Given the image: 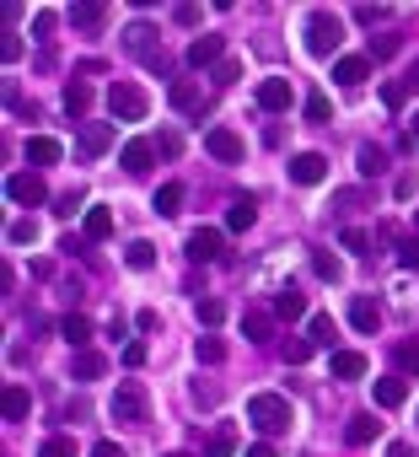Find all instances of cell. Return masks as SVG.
Returning <instances> with one entry per match:
<instances>
[{"label": "cell", "mask_w": 419, "mask_h": 457, "mask_svg": "<svg viewBox=\"0 0 419 457\" xmlns=\"http://www.w3.org/2000/svg\"><path fill=\"white\" fill-rule=\"evenodd\" d=\"M87 108H92V87L87 81H70L65 87V113L70 118H87Z\"/></svg>", "instance_id": "23"}, {"label": "cell", "mask_w": 419, "mask_h": 457, "mask_svg": "<svg viewBox=\"0 0 419 457\" xmlns=\"http://www.w3.org/2000/svg\"><path fill=\"white\" fill-rule=\"evenodd\" d=\"M248 457H274V446H269V441H253V446H248Z\"/></svg>", "instance_id": "57"}, {"label": "cell", "mask_w": 419, "mask_h": 457, "mask_svg": "<svg viewBox=\"0 0 419 457\" xmlns=\"http://www.w3.org/2000/svg\"><path fill=\"white\" fill-rule=\"evenodd\" d=\"M103 371H108V361H103L97 350H76V377H81V382H97Z\"/></svg>", "instance_id": "30"}, {"label": "cell", "mask_w": 419, "mask_h": 457, "mask_svg": "<svg viewBox=\"0 0 419 457\" xmlns=\"http://www.w3.org/2000/svg\"><path fill=\"white\" fill-rule=\"evenodd\" d=\"M291 97H296V92H291V81H286V76L258 81V108H263V113H286V108H291Z\"/></svg>", "instance_id": "7"}, {"label": "cell", "mask_w": 419, "mask_h": 457, "mask_svg": "<svg viewBox=\"0 0 419 457\" xmlns=\"http://www.w3.org/2000/svg\"><path fill=\"white\" fill-rule=\"evenodd\" d=\"M258 221V205L253 200H232V210H226V232H248Z\"/></svg>", "instance_id": "27"}, {"label": "cell", "mask_w": 419, "mask_h": 457, "mask_svg": "<svg viewBox=\"0 0 419 457\" xmlns=\"http://www.w3.org/2000/svg\"><path fill=\"white\" fill-rule=\"evenodd\" d=\"M167 457H194V452H167Z\"/></svg>", "instance_id": "58"}, {"label": "cell", "mask_w": 419, "mask_h": 457, "mask_svg": "<svg viewBox=\"0 0 419 457\" xmlns=\"http://www.w3.org/2000/svg\"><path fill=\"white\" fill-rule=\"evenodd\" d=\"M355 22L377 27V22H387V6H355Z\"/></svg>", "instance_id": "46"}, {"label": "cell", "mask_w": 419, "mask_h": 457, "mask_svg": "<svg viewBox=\"0 0 419 457\" xmlns=\"http://www.w3.org/2000/svg\"><path fill=\"white\" fill-rule=\"evenodd\" d=\"M92 457H129V452H124L118 441H97V446H92Z\"/></svg>", "instance_id": "52"}, {"label": "cell", "mask_w": 419, "mask_h": 457, "mask_svg": "<svg viewBox=\"0 0 419 457\" xmlns=\"http://www.w3.org/2000/svg\"><path fill=\"white\" fill-rule=\"evenodd\" d=\"M113 146V124H81V151L87 156H103Z\"/></svg>", "instance_id": "18"}, {"label": "cell", "mask_w": 419, "mask_h": 457, "mask_svg": "<svg viewBox=\"0 0 419 457\" xmlns=\"http://www.w3.org/2000/svg\"><path fill=\"white\" fill-rule=\"evenodd\" d=\"M312 270H317V280H328V286H339L344 280V264L333 253H312Z\"/></svg>", "instance_id": "34"}, {"label": "cell", "mask_w": 419, "mask_h": 457, "mask_svg": "<svg viewBox=\"0 0 419 457\" xmlns=\"http://www.w3.org/2000/svg\"><path fill=\"white\" fill-rule=\"evenodd\" d=\"M242 334H248L253 345H269V339H274V312H248V317H242Z\"/></svg>", "instance_id": "20"}, {"label": "cell", "mask_w": 419, "mask_h": 457, "mask_svg": "<svg viewBox=\"0 0 419 457\" xmlns=\"http://www.w3.org/2000/svg\"><path fill=\"white\" fill-rule=\"evenodd\" d=\"M76 210H81V194H76V188L59 194V216H76Z\"/></svg>", "instance_id": "50"}, {"label": "cell", "mask_w": 419, "mask_h": 457, "mask_svg": "<svg viewBox=\"0 0 419 457\" xmlns=\"http://www.w3.org/2000/svg\"><path fill=\"white\" fill-rule=\"evenodd\" d=\"M124 49L140 54L146 65H162V54H156V27H146V22H134V27L124 33Z\"/></svg>", "instance_id": "9"}, {"label": "cell", "mask_w": 419, "mask_h": 457, "mask_svg": "<svg viewBox=\"0 0 419 457\" xmlns=\"http://www.w3.org/2000/svg\"><path fill=\"white\" fill-rule=\"evenodd\" d=\"M237 76H242V65H237V59H221V65H216V81H221V87H232Z\"/></svg>", "instance_id": "47"}, {"label": "cell", "mask_w": 419, "mask_h": 457, "mask_svg": "<svg viewBox=\"0 0 419 457\" xmlns=\"http://www.w3.org/2000/svg\"><path fill=\"white\" fill-rule=\"evenodd\" d=\"M398 366H403L408 377H419V339H403V345H398Z\"/></svg>", "instance_id": "39"}, {"label": "cell", "mask_w": 419, "mask_h": 457, "mask_svg": "<svg viewBox=\"0 0 419 457\" xmlns=\"http://www.w3.org/2000/svg\"><path fill=\"white\" fill-rule=\"evenodd\" d=\"M398 253H403V270H419V237H403Z\"/></svg>", "instance_id": "45"}, {"label": "cell", "mask_w": 419, "mask_h": 457, "mask_svg": "<svg viewBox=\"0 0 419 457\" xmlns=\"http://www.w3.org/2000/svg\"><path fill=\"white\" fill-rule=\"evenodd\" d=\"M204 457H237V436L221 425L216 436H210V446H204Z\"/></svg>", "instance_id": "35"}, {"label": "cell", "mask_w": 419, "mask_h": 457, "mask_svg": "<svg viewBox=\"0 0 419 457\" xmlns=\"http://www.w3.org/2000/svg\"><path fill=\"white\" fill-rule=\"evenodd\" d=\"M339 43H344V22H339L333 11H312V17H307V54H312V59H333Z\"/></svg>", "instance_id": "2"}, {"label": "cell", "mask_w": 419, "mask_h": 457, "mask_svg": "<svg viewBox=\"0 0 419 457\" xmlns=\"http://www.w3.org/2000/svg\"><path fill=\"white\" fill-rule=\"evenodd\" d=\"M172 22H183V27H194V22H199V6H178V11H172Z\"/></svg>", "instance_id": "54"}, {"label": "cell", "mask_w": 419, "mask_h": 457, "mask_svg": "<svg viewBox=\"0 0 419 457\" xmlns=\"http://www.w3.org/2000/svg\"><path fill=\"white\" fill-rule=\"evenodd\" d=\"M172 108H178V113H199V108H204L199 87H194V81H172Z\"/></svg>", "instance_id": "26"}, {"label": "cell", "mask_w": 419, "mask_h": 457, "mask_svg": "<svg viewBox=\"0 0 419 457\" xmlns=\"http://www.w3.org/2000/svg\"><path fill=\"white\" fill-rule=\"evenodd\" d=\"M371 76V59L366 54H344V59H333V81L339 87H361Z\"/></svg>", "instance_id": "10"}, {"label": "cell", "mask_w": 419, "mask_h": 457, "mask_svg": "<svg viewBox=\"0 0 419 457\" xmlns=\"http://www.w3.org/2000/svg\"><path fill=\"white\" fill-rule=\"evenodd\" d=\"M124 264H129V270H151V264H156V248H151V242H129V248H124Z\"/></svg>", "instance_id": "32"}, {"label": "cell", "mask_w": 419, "mask_h": 457, "mask_svg": "<svg viewBox=\"0 0 419 457\" xmlns=\"http://www.w3.org/2000/svg\"><path fill=\"white\" fill-rule=\"evenodd\" d=\"M226 59V38L221 33H199L194 43H188V65L194 71H204V65H221Z\"/></svg>", "instance_id": "6"}, {"label": "cell", "mask_w": 419, "mask_h": 457, "mask_svg": "<svg viewBox=\"0 0 419 457\" xmlns=\"http://www.w3.org/2000/svg\"><path fill=\"white\" fill-rule=\"evenodd\" d=\"M377 430H382V425H377V415H355V420H349V425H344V436H349V446H366V441H377Z\"/></svg>", "instance_id": "25"}, {"label": "cell", "mask_w": 419, "mask_h": 457, "mask_svg": "<svg viewBox=\"0 0 419 457\" xmlns=\"http://www.w3.org/2000/svg\"><path fill=\"white\" fill-rule=\"evenodd\" d=\"M178 205H183V183H162L156 188V216H178Z\"/></svg>", "instance_id": "33"}, {"label": "cell", "mask_w": 419, "mask_h": 457, "mask_svg": "<svg viewBox=\"0 0 419 457\" xmlns=\"http://www.w3.org/2000/svg\"><path fill=\"white\" fill-rule=\"evenodd\" d=\"M124 366H129V371L146 366V345H124Z\"/></svg>", "instance_id": "49"}, {"label": "cell", "mask_w": 419, "mask_h": 457, "mask_svg": "<svg viewBox=\"0 0 419 457\" xmlns=\"http://www.w3.org/2000/svg\"><path fill=\"white\" fill-rule=\"evenodd\" d=\"M355 162H361V178H377V172L387 167V151H382V146H361Z\"/></svg>", "instance_id": "31"}, {"label": "cell", "mask_w": 419, "mask_h": 457, "mask_svg": "<svg viewBox=\"0 0 419 457\" xmlns=\"http://www.w3.org/2000/svg\"><path fill=\"white\" fill-rule=\"evenodd\" d=\"M156 151H162V156H178V151H183V141H178V135H162V141H156Z\"/></svg>", "instance_id": "55"}, {"label": "cell", "mask_w": 419, "mask_h": 457, "mask_svg": "<svg viewBox=\"0 0 419 457\" xmlns=\"http://www.w3.org/2000/svg\"><path fill=\"white\" fill-rule=\"evenodd\" d=\"M279 355H286V366H301V361L312 355V339H296V334H291L286 345H279Z\"/></svg>", "instance_id": "37"}, {"label": "cell", "mask_w": 419, "mask_h": 457, "mask_svg": "<svg viewBox=\"0 0 419 457\" xmlns=\"http://www.w3.org/2000/svg\"><path fill=\"white\" fill-rule=\"evenodd\" d=\"M87 237H92V242H108V237H113V210L92 205V210H87Z\"/></svg>", "instance_id": "28"}, {"label": "cell", "mask_w": 419, "mask_h": 457, "mask_svg": "<svg viewBox=\"0 0 419 457\" xmlns=\"http://www.w3.org/2000/svg\"><path fill=\"white\" fill-rule=\"evenodd\" d=\"M118 162H124V172H146V167L156 162V141H129V146L118 151Z\"/></svg>", "instance_id": "16"}, {"label": "cell", "mask_w": 419, "mask_h": 457, "mask_svg": "<svg viewBox=\"0 0 419 457\" xmlns=\"http://www.w3.org/2000/svg\"><path fill=\"white\" fill-rule=\"evenodd\" d=\"M59 334H65V339H70V345H76V350H81V345H87V339H92V323H87V317H81V312H70V317H65V323H59Z\"/></svg>", "instance_id": "29"}, {"label": "cell", "mask_w": 419, "mask_h": 457, "mask_svg": "<svg viewBox=\"0 0 419 457\" xmlns=\"http://www.w3.org/2000/svg\"><path fill=\"white\" fill-rule=\"evenodd\" d=\"M291 178H296V183H307V188H312V183H323V178H328V156H317V151L291 156Z\"/></svg>", "instance_id": "11"}, {"label": "cell", "mask_w": 419, "mask_h": 457, "mask_svg": "<svg viewBox=\"0 0 419 457\" xmlns=\"http://www.w3.org/2000/svg\"><path fill=\"white\" fill-rule=\"evenodd\" d=\"M328 113H333V103H328L323 92H312V97H307V118H312V124H328Z\"/></svg>", "instance_id": "42"}, {"label": "cell", "mask_w": 419, "mask_h": 457, "mask_svg": "<svg viewBox=\"0 0 419 457\" xmlns=\"http://www.w3.org/2000/svg\"><path fill=\"white\" fill-rule=\"evenodd\" d=\"M387 457H419V452H414L408 441H392V446H387Z\"/></svg>", "instance_id": "56"}, {"label": "cell", "mask_w": 419, "mask_h": 457, "mask_svg": "<svg viewBox=\"0 0 419 457\" xmlns=\"http://www.w3.org/2000/svg\"><path fill=\"white\" fill-rule=\"evenodd\" d=\"M307 339H312V350H333L339 329H333V317H328V312H317V317L307 323Z\"/></svg>", "instance_id": "22"}, {"label": "cell", "mask_w": 419, "mask_h": 457, "mask_svg": "<svg viewBox=\"0 0 419 457\" xmlns=\"http://www.w3.org/2000/svg\"><path fill=\"white\" fill-rule=\"evenodd\" d=\"M38 457H76V441H65V436H49L38 446Z\"/></svg>", "instance_id": "40"}, {"label": "cell", "mask_w": 419, "mask_h": 457, "mask_svg": "<svg viewBox=\"0 0 419 457\" xmlns=\"http://www.w3.org/2000/svg\"><path fill=\"white\" fill-rule=\"evenodd\" d=\"M27 409H33V393L22 382H6V393H0V415H6V420H27Z\"/></svg>", "instance_id": "14"}, {"label": "cell", "mask_w": 419, "mask_h": 457, "mask_svg": "<svg viewBox=\"0 0 419 457\" xmlns=\"http://www.w3.org/2000/svg\"><path fill=\"white\" fill-rule=\"evenodd\" d=\"M371 393H377V409H398V404L408 399V382H403V377H377Z\"/></svg>", "instance_id": "15"}, {"label": "cell", "mask_w": 419, "mask_h": 457, "mask_svg": "<svg viewBox=\"0 0 419 457\" xmlns=\"http://www.w3.org/2000/svg\"><path fill=\"white\" fill-rule=\"evenodd\" d=\"M349 323H355L361 334H377V329H382V307H377V296H355V301H349Z\"/></svg>", "instance_id": "12"}, {"label": "cell", "mask_w": 419, "mask_h": 457, "mask_svg": "<svg viewBox=\"0 0 419 457\" xmlns=\"http://www.w3.org/2000/svg\"><path fill=\"white\" fill-rule=\"evenodd\" d=\"M188 258L194 264H210V258H221V232H188Z\"/></svg>", "instance_id": "13"}, {"label": "cell", "mask_w": 419, "mask_h": 457, "mask_svg": "<svg viewBox=\"0 0 419 457\" xmlns=\"http://www.w3.org/2000/svg\"><path fill=\"white\" fill-rule=\"evenodd\" d=\"M194 355H199V366H221V361H226V345H221V339H199Z\"/></svg>", "instance_id": "36"}, {"label": "cell", "mask_w": 419, "mask_h": 457, "mask_svg": "<svg viewBox=\"0 0 419 457\" xmlns=\"http://www.w3.org/2000/svg\"><path fill=\"white\" fill-rule=\"evenodd\" d=\"M108 415H113L118 425H146V415H151L146 387H140V382H118V387H113V404H108Z\"/></svg>", "instance_id": "3"}, {"label": "cell", "mask_w": 419, "mask_h": 457, "mask_svg": "<svg viewBox=\"0 0 419 457\" xmlns=\"http://www.w3.org/2000/svg\"><path fill=\"white\" fill-rule=\"evenodd\" d=\"M22 54V43H17V33H6V38H0V59H17Z\"/></svg>", "instance_id": "53"}, {"label": "cell", "mask_w": 419, "mask_h": 457, "mask_svg": "<svg viewBox=\"0 0 419 457\" xmlns=\"http://www.w3.org/2000/svg\"><path fill=\"white\" fill-rule=\"evenodd\" d=\"M344 248H349V253H366L371 242H366V232H355V226H349V232H344Z\"/></svg>", "instance_id": "48"}, {"label": "cell", "mask_w": 419, "mask_h": 457, "mask_svg": "<svg viewBox=\"0 0 419 457\" xmlns=\"http://www.w3.org/2000/svg\"><path fill=\"white\" fill-rule=\"evenodd\" d=\"M108 108H113V118H124V124H140V118L151 113V97L140 92L134 81H113V87H108Z\"/></svg>", "instance_id": "4"}, {"label": "cell", "mask_w": 419, "mask_h": 457, "mask_svg": "<svg viewBox=\"0 0 419 457\" xmlns=\"http://www.w3.org/2000/svg\"><path fill=\"white\" fill-rule=\"evenodd\" d=\"M269 312H274V317H301V312H307V296H301L296 286H286V291L274 296V307H269Z\"/></svg>", "instance_id": "24"}, {"label": "cell", "mask_w": 419, "mask_h": 457, "mask_svg": "<svg viewBox=\"0 0 419 457\" xmlns=\"http://www.w3.org/2000/svg\"><path fill=\"white\" fill-rule=\"evenodd\" d=\"M33 33L49 38V33H54V11H38V17H33Z\"/></svg>", "instance_id": "51"}, {"label": "cell", "mask_w": 419, "mask_h": 457, "mask_svg": "<svg viewBox=\"0 0 419 457\" xmlns=\"http://www.w3.org/2000/svg\"><path fill=\"white\" fill-rule=\"evenodd\" d=\"M6 200L33 210V205H43V200H49V183H43L38 172H11V178H6Z\"/></svg>", "instance_id": "5"}, {"label": "cell", "mask_w": 419, "mask_h": 457, "mask_svg": "<svg viewBox=\"0 0 419 457\" xmlns=\"http://www.w3.org/2000/svg\"><path fill=\"white\" fill-rule=\"evenodd\" d=\"M27 162H33V167H54V162H59V141H49V135H27Z\"/></svg>", "instance_id": "21"}, {"label": "cell", "mask_w": 419, "mask_h": 457, "mask_svg": "<svg viewBox=\"0 0 419 457\" xmlns=\"http://www.w3.org/2000/svg\"><path fill=\"white\" fill-rule=\"evenodd\" d=\"M204 151L216 156V162H226V167L242 162V141L232 135V129H204Z\"/></svg>", "instance_id": "8"}, {"label": "cell", "mask_w": 419, "mask_h": 457, "mask_svg": "<svg viewBox=\"0 0 419 457\" xmlns=\"http://www.w3.org/2000/svg\"><path fill=\"white\" fill-rule=\"evenodd\" d=\"M291 399H279V393H253L248 399V425H258L263 436H286L291 430Z\"/></svg>", "instance_id": "1"}, {"label": "cell", "mask_w": 419, "mask_h": 457, "mask_svg": "<svg viewBox=\"0 0 419 457\" xmlns=\"http://www.w3.org/2000/svg\"><path fill=\"white\" fill-rule=\"evenodd\" d=\"M333 377H339V382L366 377V355H361V350H333Z\"/></svg>", "instance_id": "19"}, {"label": "cell", "mask_w": 419, "mask_h": 457, "mask_svg": "<svg viewBox=\"0 0 419 457\" xmlns=\"http://www.w3.org/2000/svg\"><path fill=\"white\" fill-rule=\"evenodd\" d=\"M194 312H199V323H204V329H216V323L226 317V307H221V301H199Z\"/></svg>", "instance_id": "44"}, {"label": "cell", "mask_w": 419, "mask_h": 457, "mask_svg": "<svg viewBox=\"0 0 419 457\" xmlns=\"http://www.w3.org/2000/svg\"><path fill=\"white\" fill-rule=\"evenodd\" d=\"M70 22H76L81 33H97L108 22V6H103V0H81V6H70Z\"/></svg>", "instance_id": "17"}, {"label": "cell", "mask_w": 419, "mask_h": 457, "mask_svg": "<svg viewBox=\"0 0 419 457\" xmlns=\"http://www.w3.org/2000/svg\"><path fill=\"white\" fill-rule=\"evenodd\" d=\"M6 242H11V248H22V242H38V226H33V221H11Z\"/></svg>", "instance_id": "43"}, {"label": "cell", "mask_w": 419, "mask_h": 457, "mask_svg": "<svg viewBox=\"0 0 419 457\" xmlns=\"http://www.w3.org/2000/svg\"><path fill=\"white\" fill-rule=\"evenodd\" d=\"M408 92H414V81H408V76H403V81H387V87H382L387 108H403V103H408Z\"/></svg>", "instance_id": "38"}, {"label": "cell", "mask_w": 419, "mask_h": 457, "mask_svg": "<svg viewBox=\"0 0 419 457\" xmlns=\"http://www.w3.org/2000/svg\"><path fill=\"white\" fill-rule=\"evenodd\" d=\"M403 43H398V33H382V38H371V59H392Z\"/></svg>", "instance_id": "41"}]
</instances>
